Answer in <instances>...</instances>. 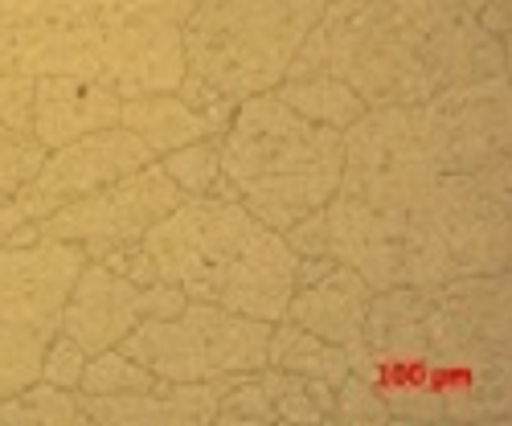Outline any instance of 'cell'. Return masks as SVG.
I'll use <instances>...</instances> for the list:
<instances>
[{"label":"cell","instance_id":"cell-1","mask_svg":"<svg viewBox=\"0 0 512 426\" xmlns=\"http://www.w3.org/2000/svg\"><path fill=\"white\" fill-rule=\"evenodd\" d=\"M345 353L394 422H508L512 279L455 275L373 291L365 332Z\"/></svg>","mask_w":512,"mask_h":426},{"label":"cell","instance_id":"cell-2","mask_svg":"<svg viewBox=\"0 0 512 426\" xmlns=\"http://www.w3.org/2000/svg\"><path fill=\"white\" fill-rule=\"evenodd\" d=\"M201 0H0V74H74L123 99L177 91Z\"/></svg>","mask_w":512,"mask_h":426},{"label":"cell","instance_id":"cell-3","mask_svg":"<svg viewBox=\"0 0 512 426\" xmlns=\"http://www.w3.org/2000/svg\"><path fill=\"white\" fill-rule=\"evenodd\" d=\"M345 140L332 127L295 115L275 91L234 107L222 132V173L254 222L287 230L324 209L340 189Z\"/></svg>","mask_w":512,"mask_h":426},{"label":"cell","instance_id":"cell-4","mask_svg":"<svg viewBox=\"0 0 512 426\" xmlns=\"http://www.w3.org/2000/svg\"><path fill=\"white\" fill-rule=\"evenodd\" d=\"M304 74L349 82L365 107H410L439 91L422 33L398 0H332L287 66V78Z\"/></svg>","mask_w":512,"mask_h":426},{"label":"cell","instance_id":"cell-5","mask_svg":"<svg viewBox=\"0 0 512 426\" xmlns=\"http://www.w3.org/2000/svg\"><path fill=\"white\" fill-rule=\"evenodd\" d=\"M324 9L320 0H201L185 21V66L234 103L267 95Z\"/></svg>","mask_w":512,"mask_h":426},{"label":"cell","instance_id":"cell-6","mask_svg":"<svg viewBox=\"0 0 512 426\" xmlns=\"http://www.w3.org/2000/svg\"><path fill=\"white\" fill-rule=\"evenodd\" d=\"M87 250L58 238L0 246V398L41 377V357L62 332L66 295Z\"/></svg>","mask_w":512,"mask_h":426},{"label":"cell","instance_id":"cell-7","mask_svg":"<svg viewBox=\"0 0 512 426\" xmlns=\"http://www.w3.org/2000/svg\"><path fill=\"white\" fill-rule=\"evenodd\" d=\"M271 324L238 316L222 304L189 300L177 316H148L123 336V353L160 381H213L267 365Z\"/></svg>","mask_w":512,"mask_h":426},{"label":"cell","instance_id":"cell-8","mask_svg":"<svg viewBox=\"0 0 512 426\" xmlns=\"http://www.w3.org/2000/svg\"><path fill=\"white\" fill-rule=\"evenodd\" d=\"M263 222L250 218V209L230 197H185L177 209L144 234V250L160 283L181 287L189 300L218 304V291Z\"/></svg>","mask_w":512,"mask_h":426},{"label":"cell","instance_id":"cell-9","mask_svg":"<svg viewBox=\"0 0 512 426\" xmlns=\"http://www.w3.org/2000/svg\"><path fill=\"white\" fill-rule=\"evenodd\" d=\"M455 275H508L512 263V156L476 173H443L426 201Z\"/></svg>","mask_w":512,"mask_h":426},{"label":"cell","instance_id":"cell-10","mask_svg":"<svg viewBox=\"0 0 512 426\" xmlns=\"http://www.w3.org/2000/svg\"><path fill=\"white\" fill-rule=\"evenodd\" d=\"M422 140L443 173H476L512 156V91L508 74L443 87L414 103Z\"/></svg>","mask_w":512,"mask_h":426},{"label":"cell","instance_id":"cell-11","mask_svg":"<svg viewBox=\"0 0 512 426\" xmlns=\"http://www.w3.org/2000/svg\"><path fill=\"white\" fill-rule=\"evenodd\" d=\"M181 201H185V193L168 181L160 160H152L148 168H140V173L123 177L99 193L66 201L62 209L50 213V218H41L37 230H41V238L82 246L87 259H103V254L115 246L144 242V234Z\"/></svg>","mask_w":512,"mask_h":426},{"label":"cell","instance_id":"cell-12","mask_svg":"<svg viewBox=\"0 0 512 426\" xmlns=\"http://www.w3.org/2000/svg\"><path fill=\"white\" fill-rule=\"evenodd\" d=\"M156 156L148 152V144L127 132L123 123L103 127V132H87L62 148H50L46 164L37 168V177L13 197V205L21 209L25 222H41L50 218L54 209H62L66 201H78L87 193H99L123 177L148 168Z\"/></svg>","mask_w":512,"mask_h":426},{"label":"cell","instance_id":"cell-13","mask_svg":"<svg viewBox=\"0 0 512 426\" xmlns=\"http://www.w3.org/2000/svg\"><path fill=\"white\" fill-rule=\"evenodd\" d=\"M189 304V295L173 283H132L103 267L99 259H87L66 295L62 332L74 336L91 357L103 349H119L123 336L148 316H177Z\"/></svg>","mask_w":512,"mask_h":426},{"label":"cell","instance_id":"cell-14","mask_svg":"<svg viewBox=\"0 0 512 426\" xmlns=\"http://www.w3.org/2000/svg\"><path fill=\"white\" fill-rule=\"evenodd\" d=\"M226 377L160 381L156 390H140V394H78L82 422H99V426H209L213 414H218Z\"/></svg>","mask_w":512,"mask_h":426},{"label":"cell","instance_id":"cell-15","mask_svg":"<svg viewBox=\"0 0 512 426\" xmlns=\"http://www.w3.org/2000/svg\"><path fill=\"white\" fill-rule=\"evenodd\" d=\"M295 259H300V254L287 246V238L279 230L259 226L234 259V267L218 291V304L238 316H250V320L279 324L287 316L291 295H295Z\"/></svg>","mask_w":512,"mask_h":426},{"label":"cell","instance_id":"cell-16","mask_svg":"<svg viewBox=\"0 0 512 426\" xmlns=\"http://www.w3.org/2000/svg\"><path fill=\"white\" fill-rule=\"evenodd\" d=\"M123 111V95L91 78L74 74H46L37 78L33 99V136L46 148H62L87 132L115 127Z\"/></svg>","mask_w":512,"mask_h":426},{"label":"cell","instance_id":"cell-17","mask_svg":"<svg viewBox=\"0 0 512 426\" xmlns=\"http://www.w3.org/2000/svg\"><path fill=\"white\" fill-rule=\"evenodd\" d=\"M369 304H373V287L353 267L336 263L316 283L295 287L291 304H287V320H295L300 328L332 340V345H340V349H349L365 332Z\"/></svg>","mask_w":512,"mask_h":426},{"label":"cell","instance_id":"cell-18","mask_svg":"<svg viewBox=\"0 0 512 426\" xmlns=\"http://www.w3.org/2000/svg\"><path fill=\"white\" fill-rule=\"evenodd\" d=\"M119 123L127 127V132H136L156 160L168 156V152H177V148H185V144H193V140L226 132V127L213 115L193 111L177 91H156V95L123 99Z\"/></svg>","mask_w":512,"mask_h":426},{"label":"cell","instance_id":"cell-19","mask_svg":"<svg viewBox=\"0 0 512 426\" xmlns=\"http://www.w3.org/2000/svg\"><path fill=\"white\" fill-rule=\"evenodd\" d=\"M267 365H279L287 373L300 377H320L328 386H340L349 377V353L332 345V340L300 328L295 320H279L271 324V340H267Z\"/></svg>","mask_w":512,"mask_h":426},{"label":"cell","instance_id":"cell-20","mask_svg":"<svg viewBox=\"0 0 512 426\" xmlns=\"http://www.w3.org/2000/svg\"><path fill=\"white\" fill-rule=\"evenodd\" d=\"M275 95L295 111L304 115L320 127H332V132H349V127L369 111L357 91L349 87V82H340L332 74H304V78H283Z\"/></svg>","mask_w":512,"mask_h":426},{"label":"cell","instance_id":"cell-21","mask_svg":"<svg viewBox=\"0 0 512 426\" xmlns=\"http://www.w3.org/2000/svg\"><path fill=\"white\" fill-rule=\"evenodd\" d=\"M160 168L185 197H230V201H238L234 185L222 173V136H205V140H193L177 152L160 156Z\"/></svg>","mask_w":512,"mask_h":426},{"label":"cell","instance_id":"cell-22","mask_svg":"<svg viewBox=\"0 0 512 426\" xmlns=\"http://www.w3.org/2000/svg\"><path fill=\"white\" fill-rule=\"evenodd\" d=\"M82 422L78 390H62L50 381H33L21 394L0 398V426H74Z\"/></svg>","mask_w":512,"mask_h":426},{"label":"cell","instance_id":"cell-23","mask_svg":"<svg viewBox=\"0 0 512 426\" xmlns=\"http://www.w3.org/2000/svg\"><path fill=\"white\" fill-rule=\"evenodd\" d=\"M156 386H160V377L148 365L127 357L123 349H103L82 369L78 394H140V390H156Z\"/></svg>","mask_w":512,"mask_h":426},{"label":"cell","instance_id":"cell-24","mask_svg":"<svg viewBox=\"0 0 512 426\" xmlns=\"http://www.w3.org/2000/svg\"><path fill=\"white\" fill-rule=\"evenodd\" d=\"M50 148L41 144L33 132H17V127L0 123V205L13 201L46 164Z\"/></svg>","mask_w":512,"mask_h":426},{"label":"cell","instance_id":"cell-25","mask_svg":"<svg viewBox=\"0 0 512 426\" xmlns=\"http://www.w3.org/2000/svg\"><path fill=\"white\" fill-rule=\"evenodd\" d=\"M218 426H254V422H275V402L263 390L259 369L254 373H230L226 390L218 402V414H213Z\"/></svg>","mask_w":512,"mask_h":426},{"label":"cell","instance_id":"cell-26","mask_svg":"<svg viewBox=\"0 0 512 426\" xmlns=\"http://www.w3.org/2000/svg\"><path fill=\"white\" fill-rule=\"evenodd\" d=\"M332 418H336V422H349V426H386V422H394V418H390V406L381 402V398L369 390V381L357 377V373H349V377L336 386Z\"/></svg>","mask_w":512,"mask_h":426},{"label":"cell","instance_id":"cell-27","mask_svg":"<svg viewBox=\"0 0 512 426\" xmlns=\"http://www.w3.org/2000/svg\"><path fill=\"white\" fill-rule=\"evenodd\" d=\"M87 361H91V353L82 349L74 336L58 332V336L50 340L46 357H41V381H50V386H62V390H78Z\"/></svg>","mask_w":512,"mask_h":426},{"label":"cell","instance_id":"cell-28","mask_svg":"<svg viewBox=\"0 0 512 426\" xmlns=\"http://www.w3.org/2000/svg\"><path fill=\"white\" fill-rule=\"evenodd\" d=\"M33 99H37V78L33 74H0V123L33 132Z\"/></svg>","mask_w":512,"mask_h":426},{"label":"cell","instance_id":"cell-29","mask_svg":"<svg viewBox=\"0 0 512 426\" xmlns=\"http://www.w3.org/2000/svg\"><path fill=\"white\" fill-rule=\"evenodd\" d=\"M99 263H103V267H111V271H115V275H123V279L140 283V287L156 283V267H152V254L144 250V242L115 246V250H107V254H103Z\"/></svg>","mask_w":512,"mask_h":426},{"label":"cell","instance_id":"cell-30","mask_svg":"<svg viewBox=\"0 0 512 426\" xmlns=\"http://www.w3.org/2000/svg\"><path fill=\"white\" fill-rule=\"evenodd\" d=\"M287 246L300 254V259H316V254H328V222H324V209L308 213V218H300L295 226L283 230Z\"/></svg>","mask_w":512,"mask_h":426},{"label":"cell","instance_id":"cell-31","mask_svg":"<svg viewBox=\"0 0 512 426\" xmlns=\"http://www.w3.org/2000/svg\"><path fill=\"white\" fill-rule=\"evenodd\" d=\"M320 5H332V0H320Z\"/></svg>","mask_w":512,"mask_h":426}]
</instances>
